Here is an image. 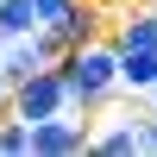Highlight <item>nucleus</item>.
Instances as JSON below:
<instances>
[{
	"instance_id": "7",
	"label": "nucleus",
	"mask_w": 157,
	"mask_h": 157,
	"mask_svg": "<svg viewBox=\"0 0 157 157\" xmlns=\"http://www.w3.org/2000/svg\"><path fill=\"white\" fill-rule=\"evenodd\" d=\"M94 151H101V157H138V151H145V145H138V120L101 126V132H94Z\"/></svg>"
},
{
	"instance_id": "9",
	"label": "nucleus",
	"mask_w": 157,
	"mask_h": 157,
	"mask_svg": "<svg viewBox=\"0 0 157 157\" xmlns=\"http://www.w3.org/2000/svg\"><path fill=\"white\" fill-rule=\"evenodd\" d=\"M0 157H32V120L0 113Z\"/></svg>"
},
{
	"instance_id": "3",
	"label": "nucleus",
	"mask_w": 157,
	"mask_h": 157,
	"mask_svg": "<svg viewBox=\"0 0 157 157\" xmlns=\"http://www.w3.org/2000/svg\"><path fill=\"white\" fill-rule=\"evenodd\" d=\"M13 113H19V120H50V113H69V82H63L57 63L32 69L19 88H13Z\"/></svg>"
},
{
	"instance_id": "2",
	"label": "nucleus",
	"mask_w": 157,
	"mask_h": 157,
	"mask_svg": "<svg viewBox=\"0 0 157 157\" xmlns=\"http://www.w3.org/2000/svg\"><path fill=\"white\" fill-rule=\"evenodd\" d=\"M94 151V132H88V113H50V120H32V157H82Z\"/></svg>"
},
{
	"instance_id": "6",
	"label": "nucleus",
	"mask_w": 157,
	"mask_h": 157,
	"mask_svg": "<svg viewBox=\"0 0 157 157\" xmlns=\"http://www.w3.org/2000/svg\"><path fill=\"white\" fill-rule=\"evenodd\" d=\"M107 38L120 50H132V44H157V6H132V13H120V19L107 25Z\"/></svg>"
},
{
	"instance_id": "5",
	"label": "nucleus",
	"mask_w": 157,
	"mask_h": 157,
	"mask_svg": "<svg viewBox=\"0 0 157 157\" xmlns=\"http://www.w3.org/2000/svg\"><path fill=\"white\" fill-rule=\"evenodd\" d=\"M120 88H126L132 101H151V88H157V44L120 50Z\"/></svg>"
},
{
	"instance_id": "10",
	"label": "nucleus",
	"mask_w": 157,
	"mask_h": 157,
	"mask_svg": "<svg viewBox=\"0 0 157 157\" xmlns=\"http://www.w3.org/2000/svg\"><path fill=\"white\" fill-rule=\"evenodd\" d=\"M0 113H13V82L0 75Z\"/></svg>"
},
{
	"instance_id": "12",
	"label": "nucleus",
	"mask_w": 157,
	"mask_h": 157,
	"mask_svg": "<svg viewBox=\"0 0 157 157\" xmlns=\"http://www.w3.org/2000/svg\"><path fill=\"white\" fill-rule=\"evenodd\" d=\"M151 6H157V0H151Z\"/></svg>"
},
{
	"instance_id": "8",
	"label": "nucleus",
	"mask_w": 157,
	"mask_h": 157,
	"mask_svg": "<svg viewBox=\"0 0 157 157\" xmlns=\"http://www.w3.org/2000/svg\"><path fill=\"white\" fill-rule=\"evenodd\" d=\"M19 32H44L38 0H0V38H19Z\"/></svg>"
},
{
	"instance_id": "4",
	"label": "nucleus",
	"mask_w": 157,
	"mask_h": 157,
	"mask_svg": "<svg viewBox=\"0 0 157 157\" xmlns=\"http://www.w3.org/2000/svg\"><path fill=\"white\" fill-rule=\"evenodd\" d=\"M107 6L101 0H82V6H69L63 19H50L44 25V44H50V63L63 57V50H75V44H88V38H107Z\"/></svg>"
},
{
	"instance_id": "11",
	"label": "nucleus",
	"mask_w": 157,
	"mask_h": 157,
	"mask_svg": "<svg viewBox=\"0 0 157 157\" xmlns=\"http://www.w3.org/2000/svg\"><path fill=\"white\" fill-rule=\"evenodd\" d=\"M151 107H157V88H151Z\"/></svg>"
},
{
	"instance_id": "1",
	"label": "nucleus",
	"mask_w": 157,
	"mask_h": 157,
	"mask_svg": "<svg viewBox=\"0 0 157 157\" xmlns=\"http://www.w3.org/2000/svg\"><path fill=\"white\" fill-rule=\"evenodd\" d=\"M57 69H63V82H69V107L75 113H107L113 101L126 94L120 88V44H113V38H88V44L63 50Z\"/></svg>"
}]
</instances>
